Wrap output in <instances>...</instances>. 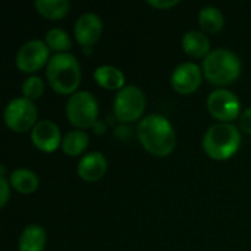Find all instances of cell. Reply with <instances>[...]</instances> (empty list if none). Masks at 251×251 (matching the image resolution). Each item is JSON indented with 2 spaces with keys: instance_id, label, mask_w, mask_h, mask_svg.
Listing matches in <instances>:
<instances>
[{
  "instance_id": "cell-8",
  "label": "cell",
  "mask_w": 251,
  "mask_h": 251,
  "mask_svg": "<svg viewBox=\"0 0 251 251\" xmlns=\"http://www.w3.org/2000/svg\"><path fill=\"white\" fill-rule=\"evenodd\" d=\"M207 110L219 122L231 124V121L240 118V99L229 90L218 88L207 97Z\"/></svg>"
},
{
  "instance_id": "cell-15",
  "label": "cell",
  "mask_w": 251,
  "mask_h": 251,
  "mask_svg": "<svg viewBox=\"0 0 251 251\" xmlns=\"http://www.w3.org/2000/svg\"><path fill=\"white\" fill-rule=\"evenodd\" d=\"M46 229L37 224H31L25 226L19 237L18 249L19 251H43L46 246Z\"/></svg>"
},
{
  "instance_id": "cell-9",
  "label": "cell",
  "mask_w": 251,
  "mask_h": 251,
  "mask_svg": "<svg viewBox=\"0 0 251 251\" xmlns=\"http://www.w3.org/2000/svg\"><path fill=\"white\" fill-rule=\"evenodd\" d=\"M49 46L41 40L24 43L16 53V66L26 74H32L49 63Z\"/></svg>"
},
{
  "instance_id": "cell-20",
  "label": "cell",
  "mask_w": 251,
  "mask_h": 251,
  "mask_svg": "<svg viewBox=\"0 0 251 251\" xmlns=\"http://www.w3.org/2000/svg\"><path fill=\"white\" fill-rule=\"evenodd\" d=\"M34 6L47 19H60L71 7L68 0H35Z\"/></svg>"
},
{
  "instance_id": "cell-22",
  "label": "cell",
  "mask_w": 251,
  "mask_h": 251,
  "mask_svg": "<svg viewBox=\"0 0 251 251\" xmlns=\"http://www.w3.org/2000/svg\"><path fill=\"white\" fill-rule=\"evenodd\" d=\"M44 93V82L40 76L37 75H31L28 76L24 84H22V94L25 99L28 100H37L41 97V94Z\"/></svg>"
},
{
  "instance_id": "cell-14",
  "label": "cell",
  "mask_w": 251,
  "mask_h": 251,
  "mask_svg": "<svg viewBox=\"0 0 251 251\" xmlns=\"http://www.w3.org/2000/svg\"><path fill=\"white\" fill-rule=\"evenodd\" d=\"M182 49L191 57H206L210 50V40L203 31H188L182 37Z\"/></svg>"
},
{
  "instance_id": "cell-5",
  "label": "cell",
  "mask_w": 251,
  "mask_h": 251,
  "mask_svg": "<svg viewBox=\"0 0 251 251\" xmlns=\"http://www.w3.org/2000/svg\"><path fill=\"white\" fill-rule=\"evenodd\" d=\"M66 116L68 121L76 128L85 129L94 126L99 116L97 99L90 91L74 93L66 103Z\"/></svg>"
},
{
  "instance_id": "cell-4",
  "label": "cell",
  "mask_w": 251,
  "mask_h": 251,
  "mask_svg": "<svg viewBox=\"0 0 251 251\" xmlns=\"http://www.w3.org/2000/svg\"><path fill=\"white\" fill-rule=\"evenodd\" d=\"M241 144V132L234 124L219 122L212 125L203 137V149L215 160L232 157Z\"/></svg>"
},
{
  "instance_id": "cell-16",
  "label": "cell",
  "mask_w": 251,
  "mask_h": 251,
  "mask_svg": "<svg viewBox=\"0 0 251 251\" xmlns=\"http://www.w3.org/2000/svg\"><path fill=\"white\" fill-rule=\"evenodd\" d=\"M96 81L107 90H121L125 87V75L112 65H101L94 71Z\"/></svg>"
},
{
  "instance_id": "cell-25",
  "label": "cell",
  "mask_w": 251,
  "mask_h": 251,
  "mask_svg": "<svg viewBox=\"0 0 251 251\" xmlns=\"http://www.w3.org/2000/svg\"><path fill=\"white\" fill-rule=\"evenodd\" d=\"M178 3H179L178 0H147V4L157 7V9H169Z\"/></svg>"
},
{
  "instance_id": "cell-6",
  "label": "cell",
  "mask_w": 251,
  "mask_h": 251,
  "mask_svg": "<svg viewBox=\"0 0 251 251\" xmlns=\"http://www.w3.org/2000/svg\"><path fill=\"white\" fill-rule=\"evenodd\" d=\"M146 96L137 85H125L113 100V112L119 122H134L144 113Z\"/></svg>"
},
{
  "instance_id": "cell-11",
  "label": "cell",
  "mask_w": 251,
  "mask_h": 251,
  "mask_svg": "<svg viewBox=\"0 0 251 251\" xmlns=\"http://www.w3.org/2000/svg\"><path fill=\"white\" fill-rule=\"evenodd\" d=\"M31 141L38 150L51 153L59 147V144H62L60 129L53 121H38L31 129Z\"/></svg>"
},
{
  "instance_id": "cell-3",
  "label": "cell",
  "mask_w": 251,
  "mask_h": 251,
  "mask_svg": "<svg viewBox=\"0 0 251 251\" xmlns=\"http://www.w3.org/2000/svg\"><path fill=\"white\" fill-rule=\"evenodd\" d=\"M241 60L238 54L229 49H215L203 60V72L213 85H228L241 74Z\"/></svg>"
},
{
  "instance_id": "cell-21",
  "label": "cell",
  "mask_w": 251,
  "mask_h": 251,
  "mask_svg": "<svg viewBox=\"0 0 251 251\" xmlns=\"http://www.w3.org/2000/svg\"><path fill=\"white\" fill-rule=\"evenodd\" d=\"M46 44L49 46V49L56 50L57 53H66V50L71 49L72 41L68 32L62 28H51L46 34Z\"/></svg>"
},
{
  "instance_id": "cell-17",
  "label": "cell",
  "mask_w": 251,
  "mask_h": 251,
  "mask_svg": "<svg viewBox=\"0 0 251 251\" xmlns=\"http://www.w3.org/2000/svg\"><path fill=\"white\" fill-rule=\"evenodd\" d=\"M10 187L21 194H31L38 188V176L31 169L19 168L10 174Z\"/></svg>"
},
{
  "instance_id": "cell-12",
  "label": "cell",
  "mask_w": 251,
  "mask_h": 251,
  "mask_svg": "<svg viewBox=\"0 0 251 251\" xmlns=\"http://www.w3.org/2000/svg\"><path fill=\"white\" fill-rule=\"evenodd\" d=\"M101 31H103V22H101L100 16L94 12L82 13L76 19L75 28H74L78 43L84 47L93 46L100 38Z\"/></svg>"
},
{
  "instance_id": "cell-23",
  "label": "cell",
  "mask_w": 251,
  "mask_h": 251,
  "mask_svg": "<svg viewBox=\"0 0 251 251\" xmlns=\"http://www.w3.org/2000/svg\"><path fill=\"white\" fill-rule=\"evenodd\" d=\"M240 129H243L246 134H251V107H247L240 115Z\"/></svg>"
},
{
  "instance_id": "cell-18",
  "label": "cell",
  "mask_w": 251,
  "mask_h": 251,
  "mask_svg": "<svg viewBox=\"0 0 251 251\" xmlns=\"http://www.w3.org/2000/svg\"><path fill=\"white\" fill-rule=\"evenodd\" d=\"M199 24L204 32L215 34L224 28L225 18L224 13L215 6H204L199 12Z\"/></svg>"
},
{
  "instance_id": "cell-2",
  "label": "cell",
  "mask_w": 251,
  "mask_h": 251,
  "mask_svg": "<svg viewBox=\"0 0 251 251\" xmlns=\"http://www.w3.org/2000/svg\"><path fill=\"white\" fill-rule=\"evenodd\" d=\"M46 76L50 87L59 94H74L81 81V68L78 59L71 53H56L50 57Z\"/></svg>"
},
{
  "instance_id": "cell-7",
  "label": "cell",
  "mask_w": 251,
  "mask_h": 251,
  "mask_svg": "<svg viewBox=\"0 0 251 251\" xmlns=\"http://www.w3.org/2000/svg\"><path fill=\"white\" fill-rule=\"evenodd\" d=\"M37 107L31 100L25 97H16L10 100L3 113L7 128L15 132H25L32 129L37 124Z\"/></svg>"
},
{
  "instance_id": "cell-24",
  "label": "cell",
  "mask_w": 251,
  "mask_h": 251,
  "mask_svg": "<svg viewBox=\"0 0 251 251\" xmlns=\"http://www.w3.org/2000/svg\"><path fill=\"white\" fill-rule=\"evenodd\" d=\"M9 187L10 182L7 181L6 175H0V191H1V197H0V206L3 207L7 200H9Z\"/></svg>"
},
{
  "instance_id": "cell-1",
  "label": "cell",
  "mask_w": 251,
  "mask_h": 251,
  "mask_svg": "<svg viewBox=\"0 0 251 251\" xmlns=\"http://www.w3.org/2000/svg\"><path fill=\"white\" fill-rule=\"evenodd\" d=\"M137 135L143 147L154 156H168L176 146L172 124L159 113L144 116L137 126Z\"/></svg>"
},
{
  "instance_id": "cell-19",
  "label": "cell",
  "mask_w": 251,
  "mask_h": 251,
  "mask_svg": "<svg viewBox=\"0 0 251 251\" xmlns=\"http://www.w3.org/2000/svg\"><path fill=\"white\" fill-rule=\"evenodd\" d=\"M87 147H88V135L82 129H72L62 140V149L68 156H78Z\"/></svg>"
},
{
  "instance_id": "cell-13",
  "label": "cell",
  "mask_w": 251,
  "mask_h": 251,
  "mask_svg": "<svg viewBox=\"0 0 251 251\" xmlns=\"http://www.w3.org/2000/svg\"><path fill=\"white\" fill-rule=\"evenodd\" d=\"M107 171V160L100 151H91L82 156L78 163V175L88 182L99 181Z\"/></svg>"
},
{
  "instance_id": "cell-10",
  "label": "cell",
  "mask_w": 251,
  "mask_h": 251,
  "mask_svg": "<svg viewBox=\"0 0 251 251\" xmlns=\"http://www.w3.org/2000/svg\"><path fill=\"white\" fill-rule=\"evenodd\" d=\"M171 84L179 94L194 93L201 84L200 66L194 62H184L178 65L171 75Z\"/></svg>"
}]
</instances>
